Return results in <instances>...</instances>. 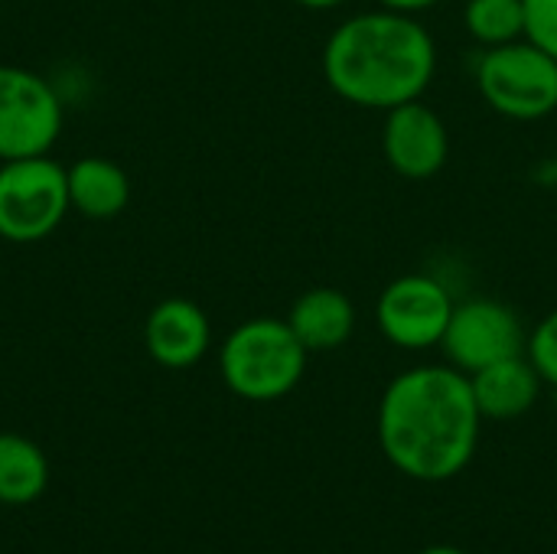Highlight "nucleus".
<instances>
[{
	"mask_svg": "<svg viewBox=\"0 0 557 554\" xmlns=\"http://www.w3.org/2000/svg\"><path fill=\"white\" fill-rule=\"evenodd\" d=\"M467 33L483 46H506L525 36V0H467Z\"/></svg>",
	"mask_w": 557,
	"mask_h": 554,
	"instance_id": "2eb2a0df",
	"label": "nucleus"
},
{
	"mask_svg": "<svg viewBox=\"0 0 557 554\" xmlns=\"http://www.w3.org/2000/svg\"><path fill=\"white\" fill-rule=\"evenodd\" d=\"M65 167L42 157L0 163V238L33 245L49 238L69 216Z\"/></svg>",
	"mask_w": 557,
	"mask_h": 554,
	"instance_id": "20e7f679",
	"label": "nucleus"
},
{
	"mask_svg": "<svg viewBox=\"0 0 557 554\" xmlns=\"http://www.w3.org/2000/svg\"><path fill=\"white\" fill-rule=\"evenodd\" d=\"M476 88L496 114L542 121L557 111V59L529 39L493 46L476 65Z\"/></svg>",
	"mask_w": 557,
	"mask_h": 554,
	"instance_id": "39448f33",
	"label": "nucleus"
},
{
	"mask_svg": "<svg viewBox=\"0 0 557 554\" xmlns=\"http://www.w3.org/2000/svg\"><path fill=\"white\" fill-rule=\"evenodd\" d=\"M525 356L535 366V372L542 376V382L557 389V310H552L529 336L525 343Z\"/></svg>",
	"mask_w": 557,
	"mask_h": 554,
	"instance_id": "dca6fc26",
	"label": "nucleus"
},
{
	"mask_svg": "<svg viewBox=\"0 0 557 554\" xmlns=\"http://www.w3.org/2000/svg\"><path fill=\"white\" fill-rule=\"evenodd\" d=\"M307 356V346L287 320L255 317L225 336L219 349V372L232 395L245 402H277L300 385Z\"/></svg>",
	"mask_w": 557,
	"mask_h": 554,
	"instance_id": "7ed1b4c3",
	"label": "nucleus"
},
{
	"mask_svg": "<svg viewBox=\"0 0 557 554\" xmlns=\"http://www.w3.org/2000/svg\"><path fill=\"white\" fill-rule=\"evenodd\" d=\"M65 176L69 202L85 219H117L131 202V176L108 157H82L65 170Z\"/></svg>",
	"mask_w": 557,
	"mask_h": 554,
	"instance_id": "ddd939ff",
	"label": "nucleus"
},
{
	"mask_svg": "<svg viewBox=\"0 0 557 554\" xmlns=\"http://www.w3.org/2000/svg\"><path fill=\"white\" fill-rule=\"evenodd\" d=\"M437 72L431 33L398 10L356 13L333 29L323 49L330 88L359 108L392 111L428 91Z\"/></svg>",
	"mask_w": 557,
	"mask_h": 554,
	"instance_id": "f03ea898",
	"label": "nucleus"
},
{
	"mask_svg": "<svg viewBox=\"0 0 557 554\" xmlns=\"http://www.w3.org/2000/svg\"><path fill=\"white\" fill-rule=\"evenodd\" d=\"M49 487V460L42 447L23 434H0V503L29 506Z\"/></svg>",
	"mask_w": 557,
	"mask_h": 554,
	"instance_id": "4468645a",
	"label": "nucleus"
},
{
	"mask_svg": "<svg viewBox=\"0 0 557 554\" xmlns=\"http://www.w3.org/2000/svg\"><path fill=\"white\" fill-rule=\"evenodd\" d=\"M385 10H398V13H421V10H431L434 3H441V0H379Z\"/></svg>",
	"mask_w": 557,
	"mask_h": 554,
	"instance_id": "a211bd4d",
	"label": "nucleus"
},
{
	"mask_svg": "<svg viewBox=\"0 0 557 554\" xmlns=\"http://www.w3.org/2000/svg\"><path fill=\"white\" fill-rule=\"evenodd\" d=\"M467 379L480 415L490 421H516L529 415L542 395V376L535 372L525 353L493 362Z\"/></svg>",
	"mask_w": 557,
	"mask_h": 554,
	"instance_id": "9b49d317",
	"label": "nucleus"
},
{
	"mask_svg": "<svg viewBox=\"0 0 557 554\" xmlns=\"http://www.w3.org/2000/svg\"><path fill=\"white\" fill-rule=\"evenodd\" d=\"M287 323L307 353H330L349 343L356 330V307L336 287H310L294 300Z\"/></svg>",
	"mask_w": 557,
	"mask_h": 554,
	"instance_id": "f8f14e48",
	"label": "nucleus"
},
{
	"mask_svg": "<svg viewBox=\"0 0 557 554\" xmlns=\"http://www.w3.org/2000/svg\"><path fill=\"white\" fill-rule=\"evenodd\" d=\"M418 554H467L463 549H454V545H434V549H424Z\"/></svg>",
	"mask_w": 557,
	"mask_h": 554,
	"instance_id": "aec40b11",
	"label": "nucleus"
},
{
	"mask_svg": "<svg viewBox=\"0 0 557 554\" xmlns=\"http://www.w3.org/2000/svg\"><path fill=\"white\" fill-rule=\"evenodd\" d=\"M525 330L512 307L476 297L454 307V317L447 323V333L441 340V349L454 369L463 376H473L493 362H503L509 356L525 353Z\"/></svg>",
	"mask_w": 557,
	"mask_h": 554,
	"instance_id": "6e6552de",
	"label": "nucleus"
},
{
	"mask_svg": "<svg viewBox=\"0 0 557 554\" xmlns=\"http://www.w3.org/2000/svg\"><path fill=\"white\" fill-rule=\"evenodd\" d=\"M454 297L450 291L431 278V274H401L395 278L379 304H375V320L382 336L398 346V349H431L441 346L447 323L454 317Z\"/></svg>",
	"mask_w": 557,
	"mask_h": 554,
	"instance_id": "0eeeda50",
	"label": "nucleus"
},
{
	"mask_svg": "<svg viewBox=\"0 0 557 554\" xmlns=\"http://www.w3.org/2000/svg\"><path fill=\"white\" fill-rule=\"evenodd\" d=\"M212 343L209 317L199 304L186 297L160 300L144 323V346L153 362L163 369H189L196 366Z\"/></svg>",
	"mask_w": 557,
	"mask_h": 554,
	"instance_id": "9d476101",
	"label": "nucleus"
},
{
	"mask_svg": "<svg viewBox=\"0 0 557 554\" xmlns=\"http://www.w3.org/2000/svg\"><path fill=\"white\" fill-rule=\"evenodd\" d=\"M525 39L557 59V0H525Z\"/></svg>",
	"mask_w": 557,
	"mask_h": 554,
	"instance_id": "f3484780",
	"label": "nucleus"
},
{
	"mask_svg": "<svg viewBox=\"0 0 557 554\" xmlns=\"http://www.w3.org/2000/svg\"><path fill=\"white\" fill-rule=\"evenodd\" d=\"M297 3L307 7V10H333V7H339L346 0H297Z\"/></svg>",
	"mask_w": 557,
	"mask_h": 554,
	"instance_id": "6ab92c4d",
	"label": "nucleus"
},
{
	"mask_svg": "<svg viewBox=\"0 0 557 554\" xmlns=\"http://www.w3.org/2000/svg\"><path fill=\"white\" fill-rule=\"evenodd\" d=\"M382 150L388 167L405 180H431L444 170L450 153V137L434 108L421 98L385 111Z\"/></svg>",
	"mask_w": 557,
	"mask_h": 554,
	"instance_id": "1a4fd4ad",
	"label": "nucleus"
},
{
	"mask_svg": "<svg viewBox=\"0 0 557 554\" xmlns=\"http://www.w3.org/2000/svg\"><path fill=\"white\" fill-rule=\"evenodd\" d=\"M480 421L470 379L460 369L418 366L388 382L379 402V444L398 473L444 483L470 467Z\"/></svg>",
	"mask_w": 557,
	"mask_h": 554,
	"instance_id": "f257e3e1",
	"label": "nucleus"
},
{
	"mask_svg": "<svg viewBox=\"0 0 557 554\" xmlns=\"http://www.w3.org/2000/svg\"><path fill=\"white\" fill-rule=\"evenodd\" d=\"M62 101L55 88L20 65H0V163L42 157L59 140Z\"/></svg>",
	"mask_w": 557,
	"mask_h": 554,
	"instance_id": "423d86ee",
	"label": "nucleus"
}]
</instances>
